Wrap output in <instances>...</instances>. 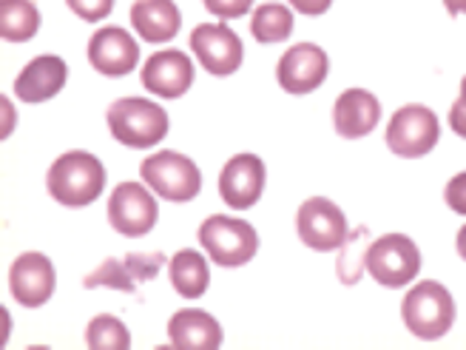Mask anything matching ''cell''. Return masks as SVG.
<instances>
[{"mask_svg":"<svg viewBox=\"0 0 466 350\" xmlns=\"http://www.w3.org/2000/svg\"><path fill=\"white\" fill-rule=\"evenodd\" d=\"M205 9L222 17V20H233V17H242L250 12L253 6V0H202Z\"/></svg>","mask_w":466,"mask_h":350,"instance_id":"4316f807","label":"cell"},{"mask_svg":"<svg viewBox=\"0 0 466 350\" xmlns=\"http://www.w3.org/2000/svg\"><path fill=\"white\" fill-rule=\"evenodd\" d=\"M364 265L379 285L404 288L421 271V251L404 233H384L370 242Z\"/></svg>","mask_w":466,"mask_h":350,"instance_id":"5b68a950","label":"cell"},{"mask_svg":"<svg viewBox=\"0 0 466 350\" xmlns=\"http://www.w3.org/2000/svg\"><path fill=\"white\" fill-rule=\"evenodd\" d=\"M330 75V57L316 43H296L279 57L276 80L288 95H310Z\"/></svg>","mask_w":466,"mask_h":350,"instance_id":"30bf717a","label":"cell"},{"mask_svg":"<svg viewBox=\"0 0 466 350\" xmlns=\"http://www.w3.org/2000/svg\"><path fill=\"white\" fill-rule=\"evenodd\" d=\"M265 191V162L256 154H237L225 162L219 174V197L225 205L237 208V211H248L259 202Z\"/></svg>","mask_w":466,"mask_h":350,"instance_id":"4fadbf2b","label":"cell"},{"mask_svg":"<svg viewBox=\"0 0 466 350\" xmlns=\"http://www.w3.org/2000/svg\"><path fill=\"white\" fill-rule=\"evenodd\" d=\"M381 120V103L367 88H347L339 95L333 108L336 131L347 139L367 137Z\"/></svg>","mask_w":466,"mask_h":350,"instance_id":"e0dca14e","label":"cell"},{"mask_svg":"<svg viewBox=\"0 0 466 350\" xmlns=\"http://www.w3.org/2000/svg\"><path fill=\"white\" fill-rule=\"evenodd\" d=\"M86 345L91 350H128L131 347V334L116 316L103 314V316H95L88 322Z\"/></svg>","mask_w":466,"mask_h":350,"instance_id":"d4e9b609","label":"cell"},{"mask_svg":"<svg viewBox=\"0 0 466 350\" xmlns=\"http://www.w3.org/2000/svg\"><path fill=\"white\" fill-rule=\"evenodd\" d=\"M171 285L185 299H199L211 283V271H208L205 256L194 248H182L171 256Z\"/></svg>","mask_w":466,"mask_h":350,"instance_id":"44dd1931","label":"cell"},{"mask_svg":"<svg viewBox=\"0 0 466 350\" xmlns=\"http://www.w3.org/2000/svg\"><path fill=\"white\" fill-rule=\"evenodd\" d=\"M88 60L103 77H126L139 63V46L126 29L106 26L91 35Z\"/></svg>","mask_w":466,"mask_h":350,"instance_id":"9a60e30c","label":"cell"},{"mask_svg":"<svg viewBox=\"0 0 466 350\" xmlns=\"http://www.w3.org/2000/svg\"><path fill=\"white\" fill-rule=\"evenodd\" d=\"M159 208L151 191L139 182H120L108 200V222L123 237H146L157 225Z\"/></svg>","mask_w":466,"mask_h":350,"instance_id":"9c48e42d","label":"cell"},{"mask_svg":"<svg viewBox=\"0 0 466 350\" xmlns=\"http://www.w3.org/2000/svg\"><path fill=\"white\" fill-rule=\"evenodd\" d=\"M458 253H461V260H466V225L458 231Z\"/></svg>","mask_w":466,"mask_h":350,"instance_id":"1f68e13d","label":"cell"},{"mask_svg":"<svg viewBox=\"0 0 466 350\" xmlns=\"http://www.w3.org/2000/svg\"><path fill=\"white\" fill-rule=\"evenodd\" d=\"M401 316L412 336L432 342L450 334V328L455 324V299L441 283L427 279V283H418L404 296Z\"/></svg>","mask_w":466,"mask_h":350,"instance_id":"3957f363","label":"cell"},{"mask_svg":"<svg viewBox=\"0 0 466 350\" xmlns=\"http://www.w3.org/2000/svg\"><path fill=\"white\" fill-rule=\"evenodd\" d=\"M139 80H143V86L151 91V95L177 100L194 86V60L179 49L157 52L146 60L143 77Z\"/></svg>","mask_w":466,"mask_h":350,"instance_id":"2e32d148","label":"cell"},{"mask_svg":"<svg viewBox=\"0 0 466 350\" xmlns=\"http://www.w3.org/2000/svg\"><path fill=\"white\" fill-rule=\"evenodd\" d=\"M288 4L296 9V12H301V15H308V17H319V15H324L330 6H333V0H288Z\"/></svg>","mask_w":466,"mask_h":350,"instance_id":"f1b7e54d","label":"cell"},{"mask_svg":"<svg viewBox=\"0 0 466 350\" xmlns=\"http://www.w3.org/2000/svg\"><path fill=\"white\" fill-rule=\"evenodd\" d=\"M55 265L46 253L29 251L20 253L9 268V291L12 299L23 308H40L55 293Z\"/></svg>","mask_w":466,"mask_h":350,"instance_id":"7c38bea8","label":"cell"},{"mask_svg":"<svg viewBox=\"0 0 466 350\" xmlns=\"http://www.w3.org/2000/svg\"><path fill=\"white\" fill-rule=\"evenodd\" d=\"M131 26L148 43H166L177 37L182 15L174 0H137L131 6Z\"/></svg>","mask_w":466,"mask_h":350,"instance_id":"ffe728a7","label":"cell"},{"mask_svg":"<svg viewBox=\"0 0 466 350\" xmlns=\"http://www.w3.org/2000/svg\"><path fill=\"white\" fill-rule=\"evenodd\" d=\"M458 103H461V106L466 108V77L461 80V98H458Z\"/></svg>","mask_w":466,"mask_h":350,"instance_id":"d6a6232c","label":"cell"},{"mask_svg":"<svg viewBox=\"0 0 466 350\" xmlns=\"http://www.w3.org/2000/svg\"><path fill=\"white\" fill-rule=\"evenodd\" d=\"M66 4L77 17H83L88 23H97V20L108 17L114 9V0H66Z\"/></svg>","mask_w":466,"mask_h":350,"instance_id":"484cf974","label":"cell"},{"mask_svg":"<svg viewBox=\"0 0 466 350\" xmlns=\"http://www.w3.org/2000/svg\"><path fill=\"white\" fill-rule=\"evenodd\" d=\"M168 339L177 350H217L222 345V324L197 308H182L168 322Z\"/></svg>","mask_w":466,"mask_h":350,"instance_id":"d6986e66","label":"cell"},{"mask_svg":"<svg viewBox=\"0 0 466 350\" xmlns=\"http://www.w3.org/2000/svg\"><path fill=\"white\" fill-rule=\"evenodd\" d=\"M162 265H166V256L159 251L157 253H128L126 260H106L100 268H95L83 279V288H88V291L91 288H114V291L137 293V285L154 279Z\"/></svg>","mask_w":466,"mask_h":350,"instance_id":"5bb4252c","label":"cell"},{"mask_svg":"<svg viewBox=\"0 0 466 350\" xmlns=\"http://www.w3.org/2000/svg\"><path fill=\"white\" fill-rule=\"evenodd\" d=\"M250 32L259 43H279L293 32V12L282 4H262L253 12Z\"/></svg>","mask_w":466,"mask_h":350,"instance_id":"603a6c76","label":"cell"},{"mask_svg":"<svg viewBox=\"0 0 466 350\" xmlns=\"http://www.w3.org/2000/svg\"><path fill=\"white\" fill-rule=\"evenodd\" d=\"M191 49L205 72L217 77H230L242 66V40L225 23H199L191 32Z\"/></svg>","mask_w":466,"mask_h":350,"instance_id":"8fae6325","label":"cell"},{"mask_svg":"<svg viewBox=\"0 0 466 350\" xmlns=\"http://www.w3.org/2000/svg\"><path fill=\"white\" fill-rule=\"evenodd\" d=\"M108 129L116 143L128 149L159 146L168 134V111L146 98H123L108 106Z\"/></svg>","mask_w":466,"mask_h":350,"instance_id":"7a4b0ae2","label":"cell"},{"mask_svg":"<svg viewBox=\"0 0 466 350\" xmlns=\"http://www.w3.org/2000/svg\"><path fill=\"white\" fill-rule=\"evenodd\" d=\"M40 29V12L32 0H0V37L26 43Z\"/></svg>","mask_w":466,"mask_h":350,"instance_id":"7402d4cb","label":"cell"},{"mask_svg":"<svg viewBox=\"0 0 466 350\" xmlns=\"http://www.w3.org/2000/svg\"><path fill=\"white\" fill-rule=\"evenodd\" d=\"M199 242L208 256L222 268L248 265L259 251L256 228L245 220H233L225 214H214L199 225Z\"/></svg>","mask_w":466,"mask_h":350,"instance_id":"277c9868","label":"cell"},{"mask_svg":"<svg viewBox=\"0 0 466 350\" xmlns=\"http://www.w3.org/2000/svg\"><path fill=\"white\" fill-rule=\"evenodd\" d=\"M370 248V231L361 225L353 233H347V240L341 242V253H339V279L344 285H356L361 273H364V256Z\"/></svg>","mask_w":466,"mask_h":350,"instance_id":"cb8c5ba5","label":"cell"},{"mask_svg":"<svg viewBox=\"0 0 466 350\" xmlns=\"http://www.w3.org/2000/svg\"><path fill=\"white\" fill-rule=\"evenodd\" d=\"M441 139V123L427 106H404L392 114L387 126V146L392 154L415 160L430 154Z\"/></svg>","mask_w":466,"mask_h":350,"instance_id":"52a82bcc","label":"cell"},{"mask_svg":"<svg viewBox=\"0 0 466 350\" xmlns=\"http://www.w3.org/2000/svg\"><path fill=\"white\" fill-rule=\"evenodd\" d=\"M296 231L301 242L321 253L339 251L350 233L344 211L328 197H310L308 202H301L296 214Z\"/></svg>","mask_w":466,"mask_h":350,"instance_id":"ba28073f","label":"cell"},{"mask_svg":"<svg viewBox=\"0 0 466 350\" xmlns=\"http://www.w3.org/2000/svg\"><path fill=\"white\" fill-rule=\"evenodd\" d=\"M146 185L168 202H188L202 191V174L191 157L179 151H157L139 166Z\"/></svg>","mask_w":466,"mask_h":350,"instance_id":"8992f818","label":"cell"},{"mask_svg":"<svg viewBox=\"0 0 466 350\" xmlns=\"http://www.w3.org/2000/svg\"><path fill=\"white\" fill-rule=\"evenodd\" d=\"M444 6H447V12H450L452 17L466 15V0H444Z\"/></svg>","mask_w":466,"mask_h":350,"instance_id":"4dcf8cb0","label":"cell"},{"mask_svg":"<svg viewBox=\"0 0 466 350\" xmlns=\"http://www.w3.org/2000/svg\"><path fill=\"white\" fill-rule=\"evenodd\" d=\"M450 126H452V131H455L458 137L466 139V108H463L458 100H455L452 108H450Z\"/></svg>","mask_w":466,"mask_h":350,"instance_id":"f546056e","label":"cell"},{"mask_svg":"<svg viewBox=\"0 0 466 350\" xmlns=\"http://www.w3.org/2000/svg\"><path fill=\"white\" fill-rule=\"evenodd\" d=\"M68 66L57 55H40L35 57L15 80V95L23 103H43L52 100L57 91L66 86Z\"/></svg>","mask_w":466,"mask_h":350,"instance_id":"ac0fdd59","label":"cell"},{"mask_svg":"<svg viewBox=\"0 0 466 350\" xmlns=\"http://www.w3.org/2000/svg\"><path fill=\"white\" fill-rule=\"evenodd\" d=\"M444 200H447V205L452 208L455 214L466 217V171L455 174V177L447 182V189H444Z\"/></svg>","mask_w":466,"mask_h":350,"instance_id":"83f0119b","label":"cell"},{"mask_svg":"<svg viewBox=\"0 0 466 350\" xmlns=\"http://www.w3.org/2000/svg\"><path fill=\"white\" fill-rule=\"evenodd\" d=\"M46 185H49V194L68 208H83L91 205L106 189V169L103 162L88 154V151H66L60 154L49 177H46Z\"/></svg>","mask_w":466,"mask_h":350,"instance_id":"6da1fadb","label":"cell"}]
</instances>
